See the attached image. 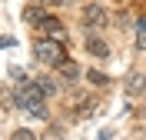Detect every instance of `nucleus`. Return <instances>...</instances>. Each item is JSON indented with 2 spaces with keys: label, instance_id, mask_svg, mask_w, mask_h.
<instances>
[{
  "label": "nucleus",
  "instance_id": "nucleus-1",
  "mask_svg": "<svg viewBox=\"0 0 146 140\" xmlns=\"http://www.w3.org/2000/svg\"><path fill=\"white\" fill-rule=\"evenodd\" d=\"M33 57L40 60V64L56 67V64H60L66 54H63V44H60V40H53V37H40V40L33 44Z\"/></svg>",
  "mask_w": 146,
  "mask_h": 140
},
{
  "label": "nucleus",
  "instance_id": "nucleus-2",
  "mask_svg": "<svg viewBox=\"0 0 146 140\" xmlns=\"http://www.w3.org/2000/svg\"><path fill=\"white\" fill-rule=\"evenodd\" d=\"M36 33H40V37H53V40H60V44L66 40L63 20H60V17H53V13H46V17L40 20V23H36Z\"/></svg>",
  "mask_w": 146,
  "mask_h": 140
},
{
  "label": "nucleus",
  "instance_id": "nucleus-3",
  "mask_svg": "<svg viewBox=\"0 0 146 140\" xmlns=\"http://www.w3.org/2000/svg\"><path fill=\"white\" fill-rule=\"evenodd\" d=\"M83 23L93 27V30H103V27L110 23L106 7H103V3H86V7H83Z\"/></svg>",
  "mask_w": 146,
  "mask_h": 140
},
{
  "label": "nucleus",
  "instance_id": "nucleus-4",
  "mask_svg": "<svg viewBox=\"0 0 146 140\" xmlns=\"http://www.w3.org/2000/svg\"><path fill=\"white\" fill-rule=\"evenodd\" d=\"M123 93H126V97L146 93V70H129V74L123 77Z\"/></svg>",
  "mask_w": 146,
  "mask_h": 140
},
{
  "label": "nucleus",
  "instance_id": "nucleus-5",
  "mask_svg": "<svg viewBox=\"0 0 146 140\" xmlns=\"http://www.w3.org/2000/svg\"><path fill=\"white\" fill-rule=\"evenodd\" d=\"M86 54H93L96 60H106L110 57V44L100 37V33H90V37H86Z\"/></svg>",
  "mask_w": 146,
  "mask_h": 140
},
{
  "label": "nucleus",
  "instance_id": "nucleus-6",
  "mask_svg": "<svg viewBox=\"0 0 146 140\" xmlns=\"http://www.w3.org/2000/svg\"><path fill=\"white\" fill-rule=\"evenodd\" d=\"M56 74L63 77V80H70V84H73V80H80V74H83V70H80V64H76L73 57H63V60L56 64Z\"/></svg>",
  "mask_w": 146,
  "mask_h": 140
},
{
  "label": "nucleus",
  "instance_id": "nucleus-7",
  "mask_svg": "<svg viewBox=\"0 0 146 140\" xmlns=\"http://www.w3.org/2000/svg\"><path fill=\"white\" fill-rule=\"evenodd\" d=\"M23 110H27L30 113V117H33V120H50V107H46V103H43V97H30V100H27V107H23Z\"/></svg>",
  "mask_w": 146,
  "mask_h": 140
},
{
  "label": "nucleus",
  "instance_id": "nucleus-8",
  "mask_svg": "<svg viewBox=\"0 0 146 140\" xmlns=\"http://www.w3.org/2000/svg\"><path fill=\"white\" fill-rule=\"evenodd\" d=\"M83 77H86V84H90V87H110V84H113V77L103 74V70H96V67H90Z\"/></svg>",
  "mask_w": 146,
  "mask_h": 140
},
{
  "label": "nucleus",
  "instance_id": "nucleus-9",
  "mask_svg": "<svg viewBox=\"0 0 146 140\" xmlns=\"http://www.w3.org/2000/svg\"><path fill=\"white\" fill-rule=\"evenodd\" d=\"M43 17H46L43 7H36V3H27V7H23V23H30V27H36Z\"/></svg>",
  "mask_w": 146,
  "mask_h": 140
},
{
  "label": "nucleus",
  "instance_id": "nucleus-10",
  "mask_svg": "<svg viewBox=\"0 0 146 140\" xmlns=\"http://www.w3.org/2000/svg\"><path fill=\"white\" fill-rule=\"evenodd\" d=\"M10 140H40V137H36L30 127H17V130L10 133Z\"/></svg>",
  "mask_w": 146,
  "mask_h": 140
},
{
  "label": "nucleus",
  "instance_id": "nucleus-11",
  "mask_svg": "<svg viewBox=\"0 0 146 140\" xmlns=\"http://www.w3.org/2000/svg\"><path fill=\"white\" fill-rule=\"evenodd\" d=\"M7 74H10V80H17V84H27V74H23L20 67H10Z\"/></svg>",
  "mask_w": 146,
  "mask_h": 140
},
{
  "label": "nucleus",
  "instance_id": "nucleus-12",
  "mask_svg": "<svg viewBox=\"0 0 146 140\" xmlns=\"http://www.w3.org/2000/svg\"><path fill=\"white\" fill-rule=\"evenodd\" d=\"M40 140H60V127H50V130H46Z\"/></svg>",
  "mask_w": 146,
  "mask_h": 140
},
{
  "label": "nucleus",
  "instance_id": "nucleus-13",
  "mask_svg": "<svg viewBox=\"0 0 146 140\" xmlns=\"http://www.w3.org/2000/svg\"><path fill=\"white\" fill-rule=\"evenodd\" d=\"M136 50H146V30H136Z\"/></svg>",
  "mask_w": 146,
  "mask_h": 140
},
{
  "label": "nucleus",
  "instance_id": "nucleus-14",
  "mask_svg": "<svg viewBox=\"0 0 146 140\" xmlns=\"http://www.w3.org/2000/svg\"><path fill=\"white\" fill-rule=\"evenodd\" d=\"M13 44H17L13 37H0V50H7V47H13Z\"/></svg>",
  "mask_w": 146,
  "mask_h": 140
}]
</instances>
